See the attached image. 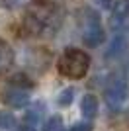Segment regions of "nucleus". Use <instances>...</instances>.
<instances>
[{"instance_id": "obj_12", "label": "nucleus", "mask_w": 129, "mask_h": 131, "mask_svg": "<svg viewBox=\"0 0 129 131\" xmlns=\"http://www.w3.org/2000/svg\"><path fill=\"white\" fill-rule=\"evenodd\" d=\"M8 82H10V84H16V86H22V88H27V90H31V88H33L31 78H27L26 74H14Z\"/></svg>"}, {"instance_id": "obj_20", "label": "nucleus", "mask_w": 129, "mask_h": 131, "mask_svg": "<svg viewBox=\"0 0 129 131\" xmlns=\"http://www.w3.org/2000/svg\"><path fill=\"white\" fill-rule=\"evenodd\" d=\"M127 29H129V26H127Z\"/></svg>"}, {"instance_id": "obj_16", "label": "nucleus", "mask_w": 129, "mask_h": 131, "mask_svg": "<svg viewBox=\"0 0 129 131\" xmlns=\"http://www.w3.org/2000/svg\"><path fill=\"white\" fill-rule=\"evenodd\" d=\"M70 131H92V123L90 121H78L70 127Z\"/></svg>"}, {"instance_id": "obj_2", "label": "nucleus", "mask_w": 129, "mask_h": 131, "mask_svg": "<svg viewBox=\"0 0 129 131\" xmlns=\"http://www.w3.org/2000/svg\"><path fill=\"white\" fill-rule=\"evenodd\" d=\"M59 72L69 78H82L90 69V57L82 49L69 47L59 59Z\"/></svg>"}, {"instance_id": "obj_19", "label": "nucleus", "mask_w": 129, "mask_h": 131, "mask_svg": "<svg viewBox=\"0 0 129 131\" xmlns=\"http://www.w3.org/2000/svg\"><path fill=\"white\" fill-rule=\"evenodd\" d=\"M127 4H129V0H127Z\"/></svg>"}, {"instance_id": "obj_10", "label": "nucleus", "mask_w": 129, "mask_h": 131, "mask_svg": "<svg viewBox=\"0 0 129 131\" xmlns=\"http://www.w3.org/2000/svg\"><path fill=\"white\" fill-rule=\"evenodd\" d=\"M16 125V117L10 112H0V131H10Z\"/></svg>"}, {"instance_id": "obj_17", "label": "nucleus", "mask_w": 129, "mask_h": 131, "mask_svg": "<svg viewBox=\"0 0 129 131\" xmlns=\"http://www.w3.org/2000/svg\"><path fill=\"white\" fill-rule=\"evenodd\" d=\"M96 2L102 6V8H112V4H113V0H96Z\"/></svg>"}, {"instance_id": "obj_15", "label": "nucleus", "mask_w": 129, "mask_h": 131, "mask_svg": "<svg viewBox=\"0 0 129 131\" xmlns=\"http://www.w3.org/2000/svg\"><path fill=\"white\" fill-rule=\"evenodd\" d=\"M39 114H41L39 110H29V112L26 114V123L35 125V123H37V119H39Z\"/></svg>"}, {"instance_id": "obj_11", "label": "nucleus", "mask_w": 129, "mask_h": 131, "mask_svg": "<svg viewBox=\"0 0 129 131\" xmlns=\"http://www.w3.org/2000/svg\"><path fill=\"white\" fill-rule=\"evenodd\" d=\"M64 123H63V117L59 115H53V117H49L45 121V125H43V131H63Z\"/></svg>"}, {"instance_id": "obj_7", "label": "nucleus", "mask_w": 129, "mask_h": 131, "mask_svg": "<svg viewBox=\"0 0 129 131\" xmlns=\"http://www.w3.org/2000/svg\"><path fill=\"white\" fill-rule=\"evenodd\" d=\"M12 65H14V51L8 45L6 39L0 37V74L6 71H10Z\"/></svg>"}, {"instance_id": "obj_3", "label": "nucleus", "mask_w": 129, "mask_h": 131, "mask_svg": "<svg viewBox=\"0 0 129 131\" xmlns=\"http://www.w3.org/2000/svg\"><path fill=\"white\" fill-rule=\"evenodd\" d=\"M80 29H82V41L88 47H98L104 41V27L100 24V16L92 8L80 10Z\"/></svg>"}, {"instance_id": "obj_5", "label": "nucleus", "mask_w": 129, "mask_h": 131, "mask_svg": "<svg viewBox=\"0 0 129 131\" xmlns=\"http://www.w3.org/2000/svg\"><path fill=\"white\" fill-rule=\"evenodd\" d=\"M127 94H129L127 84L121 82V80L112 82V84L106 88V100H107V104L112 106V108H119V106L127 100Z\"/></svg>"}, {"instance_id": "obj_14", "label": "nucleus", "mask_w": 129, "mask_h": 131, "mask_svg": "<svg viewBox=\"0 0 129 131\" xmlns=\"http://www.w3.org/2000/svg\"><path fill=\"white\" fill-rule=\"evenodd\" d=\"M27 2H31V0H0V4L8 8V10H16V8H22V6H26Z\"/></svg>"}, {"instance_id": "obj_18", "label": "nucleus", "mask_w": 129, "mask_h": 131, "mask_svg": "<svg viewBox=\"0 0 129 131\" xmlns=\"http://www.w3.org/2000/svg\"><path fill=\"white\" fill-rule=\"evenodd\" d=\"M16 131H35V127H33V125H29V123H24V125H20Z\"/></svg>"}, {"instance_id": "obj_9", "label": "nucleus", "mask_w": 129, "mask_h": 131, "mask_svg": "<svg viewBox=\"0 0 129 131\" xmlns=\"http://www.w3.org/2000/svg\"><path fill=\"white\" fill-rule=\"evenodd\" d=\"M125 51H127V41H125V37L123 35H115L113 41L110 43V49H107L106 57L107 59H117V57H121Z\"/></svg>"}, {"instance_id": "obj_6", "label": "nucleus", "mask_w": 129, "mask_h": 131, "mask_svg": "<svg viewBox=\"0 0 129 131\" xmlns=\"http://www.w3.org/2000/svg\"><path fill=\"white\" fill-rule=\"evenodd\" d=\"M27 67L33 69L37 72H43L49 67V55H45L39 47H33L31 51H27V59H26Z\"/></svg>"}, {"instance_id": "obj_1", "label": "nucleus", "mask_w": 129, "mask_h": 131, "mask_svg": "<svg viewBox=\"0 0 129 131\" xmlns=\"http://www.w3.org/2000/svg\"><path fill=\"white\" fill-rule=\"evenodd\" d=\"M61 24V12L51 2H33L24 16V29L27 35H45L55 31Z\"/></svg>"}, {"instance_id": "obj_13", "label": "nucleus", "mask_w": 129, "mask_h": 131, "mask_svg": "<svg viewBox=\"0 0 129 131\" xmlns=\"http://www.w3.org/2000/svg\"><path fill=\"white\" fill-rule=\"evenodd\" d=\"M72 98H74V88H64L63 92L59 94V106H63V108L70 106Z\"/></svg>"}, {"instance_id": "obj_4", "label": "nucleus", "mask_w": 129, "mask_h": 131, "mask_svg": "<svg viewBox=\"0 0 129 131\" xmlns=\"http://www.w3.org/2000/svg\"><path fill=\"white\" fill-rule=\"evenodd\" d=\"M2 102L8 104L10 108H24L29 102V90L8 82V86L2 90Z\"/></svg>"}, {"instance_id": "obj_8", "label": "nucleus", "mask_w": 129, "mask_h": 131, "mask_svg": "<svg viewBox=\"0 0 129 131\" xmlns=\"http://www.w3.org/2000/svg\"><path fill=\"white\" fill-rule=\"evenodd\" d=\"M80 110H82V115L92 119V117H96L98 114V98L94 94H84L82 96V102H80Z\"/></svg>"}]
</instances>
